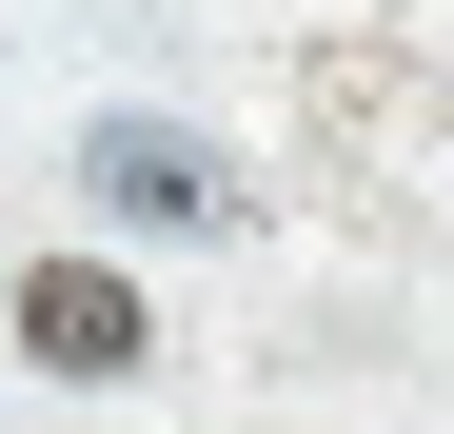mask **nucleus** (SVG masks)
<instances>
[{
	"label": "nucleus",
	"instance_id": "f257e3e1",
	"mask_svg": "<svg viewBox=\"0 0 454 434\" xmlns=\"http://www.w3.org/2000/svg\"><path fill=\"white\" fill-rule=\"evenodd\" d=\"M138 336H159L138 276H99V257H40L20 276V355H40V376H138Z\"/></svg>",
	"mask_w": 454,
	"mask_h": 434
},
{
	"label": "nucleus",
	"instance_id": "f03ea898",
	"mask_svg": "<svg viewBox=\"0 0 454 434\" xmlns=\"http://www.w3.org/2000/svg\"><path fill=\"white\" fill-rule=\"evenodd\" d=\"M80 198L159 217V237H198V217H238V178H217V159H198L178 119H99V138H80Z\"/></svg>",
	"mask_w": 454,
	"mask_h": 434
}]
</instances>
